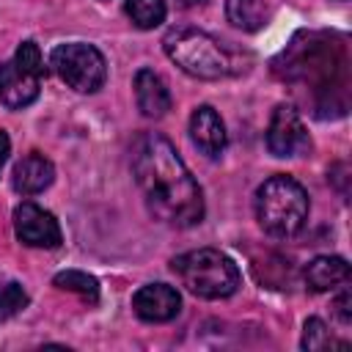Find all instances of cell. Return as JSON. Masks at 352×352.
<instances>
[{"instance_id": "1", "label": "cell", "mask_w": 352, "mask_h": 352, "mask_svg": "<svg viewBox=\"0 0 352 352\" xmlns=\"http://www.w3.org/2000/svg\"><path fill=\"white\" fill-rule=\"evenodd\" d=\"M132 173L148 212L168 226H195L204 217V195L170 140L157 132L138 138L132 148Z\"/></svg>"}, {"instance_id": "2", "label": "cell", "mask_w": 352, "mask_h": 352, "mask_svg": "<svg viewBox=\"0 0 352 352\" xmlns=\"http://www.w3.org/2000/svg\"><path fill=\"white\" fill-rule=\"evenodd\" d=\"M256 217L270 236L289 239L308 220V192L286 173L270 176L256 190Z\"/></svg>"}, {"instance_id": "3", "label": "cell", "mask_w": 352, "mask_h": 352, "mask_svg": "<svg viewBox=\"0 0 352 352\" xmlns=\"http://www.w3.org/2000/svg\"><path fill=\"white\" fill-rule=\"evenodd\" d=\"M170 270L176 272V278L182 280V286L190 294L204 297V300L231 297L239 286L236 264L214 248H201V250L182 253L170 261Z\"/></svg>"}, {"instance_id": "4", "label": "cell", "mask_w": 352, "mask_h": 352, "mask_svg": "<svg viewBox=\"0 0 352 352\" xmlns=\"http://www.w3.org/2000/svg\"><path fill=\"white\" fill-rule=\"evenodd\" d=\"M165 55L190 77L198 80H220L228 74L231 63L226 58V52L220 50V44L195 28H173L165 33L162 38Z\"/></svg>"}, {"instance_id": "5", "label": "cell", "mask_w": 352, "mask_h": 352, "mask_svg": "<svg viewBox=\"0 0 352 352\" xmlns=\"http://www.w3.org/2000/svg\"><path fill=\"white\" fill-rule=\"evenodd\" d=\"M44 60L36 41H22L11 60L0 63V102L11 110H22L36 102L41 88Z\"/></svg>"}, {"instance_id": "6", "label": "cell", "mask_w": 352, "mask_h": 352, "mask_svg": "<svg viewBox=\"0 0 352 352\" xmlns=\"http://www.w3.org/2000/svg\"><path fill=\"white\" fill-rule=\"evenodd\" d=\"M50 66L55 69V74L69 88H74L80 94L99 91L104 85V77H107V66H104L102 52L91 44H82V41L55 47L50 55Z\"/></svg>"}, {"instance_id": "7", "label": "cell", "mask_w": 352, "mask_h": 352, "mask_svg": "<svg viewBox=\"0 0 352 352\" xmlns=\"http://www.w3.org/2000/svg\"><path fill=\"white\" fill-rule=\"evenodd\" d=\"M267 146L275 157H300L311 146L305 124L292 104L275 107L270 118V129H267Z\"/></svg>"}, {"instance_id": "8", "label": "cell", "mask_w": 352, "mask_h": 352, "mask_svg": "<svg viewBox=\"0 0 352 352\" xmlns=\"http://www.w3.org/2000/svg\"><path fill=\"white\" fill-rule=\"evenodd\" d=\"M14 231L28 248H58L60 245V226L52 212L25 201L14 209Z\"/></svg>"}, {"instance_id": "9", "label": "cell", "mask_w": 352, "mask_h": 352, "mask_svg": "<svg viewBox=\"0 0 352 352\" xmlns=\"http://www.w3.org/2000/svg\"><path fill=\"white\" fill-rule=\"evenodd\" d=\"M132 308L143 322H170L182 311V297L168 283H146L135 292Z\"/></svg>"}, {"instance_id": "10", "label": "cell", "mask_w": 352, "mask_h": 352, "mask_svg": "<svg viewBox=\"0 0 352 352\" xmlns=\"http://www.w3.org/2000/svg\"><path fill=\"white\" fill-rule=\"evenodd\" d=\"M190 138L206 157H217L226 148V126L214 107H195V113L190 116Z\"/></svg>"}, {"instance_id": "11", "label": "cell", "mask_w": 352, "mask_h": 352, "mask_svg": "<svg viewBox=\"0 0 352 352\" xmlns=\"http://www.w3.org/2000/svg\"><path fill=\"white\" fill-rule=\"evenodd\" d=\"M135 99L140 113L148 118H160L170 110V91L165 80L151 69H140L135 74Z\"/></svg>"}, {"instance_id": "12", "label": "cell", "mask_w": 352, "mask_h": 352, "mask_svg": "<svg viewBox=\"0 0 352 352\" xmlns=\"http://www.w3.org/2000/svg\"><path fill=\"white\" fill-rule=\"evenodd\" d=\"M52 179H55V168L38 151H30L14 168V190L22 195H36V192L47 190L52 184Z\"/></svg>"}, {"instance_id": "13", "label": "cell", "mask_w": 352, "mask_h": 352, "mask_svg": "<svg viewBox=\"0 0 352 352\" xmlns=\"http://www.w3.org/2000/svg\"><path fill=\"white\" fill-rule=\"evenodd\" d=\"M349 280V264L341 256H316L305 267V283L311 292H330Z\"/></svg>"}, {"instance_id": "14", "label": "cell", "mask_w": 352, "mask_h": 352, "mask_svg": "<svg viewBox=\"0 0 352 352\" xmlns=\"http://www.w3.org/2000/svg\"><path fill=\"white\" fill-rule=\"evenodd\" d=\"M226 16L239 30H258L267 19L264 0H226Z\"/></svg>"}, {"instance_id": "15", "label": "cell", "mask_w": 352, "mask_h": 352, "mask_svg": "<svg viewBox=\"0 0 352 352\" xmlns=\"http://www.w3.org/2000/svg\"><path fill=\"white\" fill-rule=\"evenodd\" d=\"M52 283L58 289H66V292H74L80 297H85L88 302H96L99 300V280L88 272H80V270H66V272H58L52 278Z\"/></svg>"}, {"instance_id": "16", "label": "cell", "mask_w": 352, "mask_h": 352, "mask_svg": "<svg viewBox=\"0 0 352 352\" xmlns=\"http://www.w3.org/2000/svg\"><path fill=\"white\" fill-rule=\"evenodd\" d=\"M126 14L140 30H151L165 19V0H126Z\"/></svg>"}, {"instance_id": "17", "label": "cell", "mask_w": 352, "mask_h": 352, "mask_svg": "<svg viewBox=\"0 0 352 352\" xmlns=\"http://www.w3.org/2000/svg\"><path fill=\"white\" fill-rule=\"evenodd\" d=\"M25 305H28V292L19 283H14V280L0 283V319L19 314Z\"/></svg>"}, {"instance_id": "18", "label": "cell", "mask_w": 352, "mask_h": 352, "mask_svg": "<svg viewBox=\"0 0 352 352\" xmlns=\"http://www.w3.org/2000/svg\"><path fill=\"white\" fill-rule=\"evenodd\" d=\"M302 346L305 349H327V346H346V344L333 341V336L327 333L322 319H308L305 322V333H302Z\"/></svg>"}, {"instance_id": "19", "label": "cell", "mask_w": 352, "mask_h": 352, "mask_svg": "<svg viewBox=\"0 0 352 352\" xmlns=\"http://www.w3.org/2000/svg\"><path fill=\"white\" fill-rule=\"evenodd\" d=\"M333 308H336V316L341 319V324H349L352 322V297H349V292H341L336 297Z\"/></svg>"}, {"instance_id": "20", "label": "cell", "mask_w": 352, "mask_h": 352, "mask_svg": "<svg viewBox=\"0 0 352 352\" xmlns=\"http://www.w3.org/2000/svg\"><path fill=\"white\" fill-rule=\"evenodd\" d=\"M8 151H11V140H8V135L0 129V170H3L6 160H8Z\"/></svg>"}, {"instance_id": "21", "label": "cell", "mask_w": 352, "mask_h": 352, "mask_svg": "<svg viewBox=\"0 0 352 352\" xmlns=\"http://www.w3.org/2000/svg\"><path fill=\"white\" fill-rule=\"evenodd\" d=\"M182 6H195V3H204V0H179Z\"/></svg>"}]
</instances>
